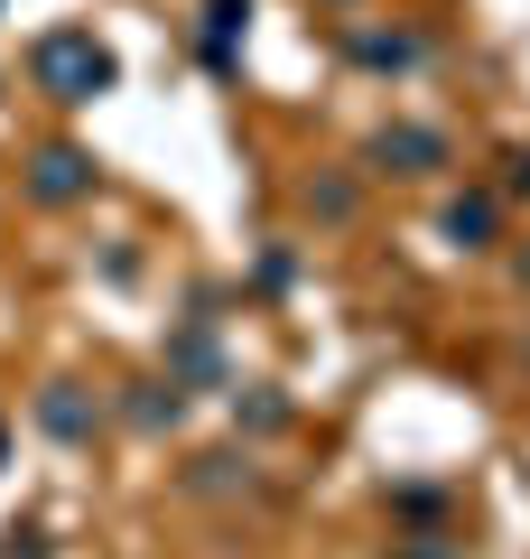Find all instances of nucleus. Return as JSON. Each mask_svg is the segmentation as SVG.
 <instances>
[{
  "instance_id": "1",
  "label": "nucleus",
  "mask_w": 530,
  "mask_h": 559,
  "mask_svg": "<svg viewBox=\"0 0 530 559\" xmlns=\"http://www.w3.org/2000/svg\"><path fill=\"white\" fill-rule=\"evenodd\" d=\"M28 66H38V84L57 103H94V94H112V75H121L112 47H94V28H47Z\"/></svg>"
},
{
  "instance_id": "2",
  "label": "nucleus",
  "mask_w": 530,
  "mask_h": 559,
  "mask_svg": "<svg viewBox=\"0 0 530 559\" xmlns=\"http://www.w3.org/2000/svg\"><path fill=\"white\" fill-rule=\"evenodd\" d=\"M373 168H382V178H437V168H447V131H429V121H392V131H373Z\"/></svg>"
},
{
  "instance_id": "3",
  "label": "nucleus",
  "mask_w": 530,
  "mask_h": 559,
  "mask_svg": "<svg viewBox=\"0 0 530 559\" xmlns=\"http://www.w3.org/2000/svg\"><path fill=\"white\" fill-rule=\"evenodd\" d=\"M84 187H94V159H84V150H65V140L38 150V168H28V197H38V205H75Z\"/></svg>"
},
{
  "instance_id": "4",
  "label": "nucleus",
  "mask_w": 530,
  "mask_h": 559,
  "mask_svg": "<svg viewBox=\"0 0 530 559\" xmlns=\"http://www.w3.org/2000/svg\"><path fill=\"white\" fill-rule=\"evenodd\" d=\"M437 224H447V242H456V252H484V242H493V224H503V197H456Z\"/></svg>"
},
{
  "instance_id": "5",
  "label": "nucleus",
  "mask_w": 530,
  "mask_h": 559,
  "mask_svg": "<svg viewBox=\"0 0 530 559\" xmlns=\"http://www.w3.org/2000/svg\"><path fill=\"white\" fill-rule=\"evenodd\" d=\"M38 419H47V429H57V439H94V411H84V401H75V382H57V392L38 401Z\"/></svg>"
},
{
  "instance_id": "6",
  "label": "nucleus",
  "mask_w": 530,
  "mask_h": 559,
  "mask_svg": "<svg viewBox=\"0 0 530 559\" xmlns=\"http://www.w3.org/2000/svg\"><path fill=\"white\" fill-rule=\"evenodd\" d=\"M353 57H363V66H419V38H410V28H392V38H382V28H363V38H353Z\"/></svg>"
},
{
  "instance_id": "7",
  "label": "nucleus",
  "mask_w": 530,
  "mask_h": 559,
  "mask_svg": "<svg viewBox=\"0 0 530 559\" xmlns=\"http://www.w3.org/2000/svg\"><path fill=\"white\" fill-rule=\"evenodd\" d=\"M177 373H186V382H215V373H224V355H215V336H205V326L177 345Z\"/></svg>"
},
{
  "instance_id": "8",
  "label": "nucleus",
  "mask_w": 530,
  "mask_h": 559,
  "mask_svg": "<svg viewBox=\"0 0 530 559\" xmlns=\"http://www.w3.org/2000/svg\"><path fill=\"white\" fill-rule=\"evenodd\" d=\"M177 411H186V401H177V382H168V392H140V401H131L140 429H158V419H177Z\"/></svg>"
},
{
  "instance_id": "9",
  "label": "nucleus",
  "mask_w": 530,
  "mask_h": 559,
  "mask_svg": "<svg viewBox=\"0 0 530 559\" xmlns=\"http://www.w3.org/2000/svg\"><path fill=\"white\" fill-rule=\"evenodd\" d=\"M308 205H316L326 224H345V215H353V187H308Z\"/></svg>"
},
{
  "instance_id": "10",
  "label": "nucleus",
  "mask_w": 530,
  "mask_h": 559,
  "mask_svg": "<svg viewBox=\"0 0 530 559\" xmlns=\"http://www.w3.org/2000/svg\"><path fill=\"white\" fill-rule=\"evenodd\" d=\"M511 197H530V150H521V159H511Z\"/></svg>"
},
{
  "instance_id": "11",
  "label": "nucleus",
  "mask_w": 530,
  "mask_h": 559,
  "mask_svg": "<svg viewBox=\"0 0 530 559\" xmlns=\"http://www.w3.org/2000/svg\"><path fill=\"white\" fill-rule=\"evenodd\" d=\"M521 280H530V252H521Z\"/></svg>"
}]
</instances>
